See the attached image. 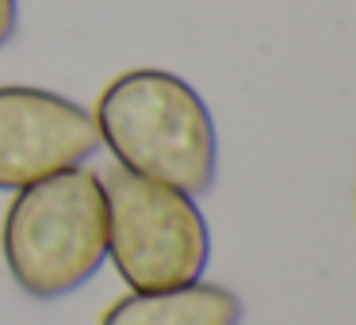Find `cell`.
I'll return each instance as SVG.
<instances>
[{"instance_id": "cell-1", "label": "cell", "mask_w": 356, "mask_h": 325, "mask_svg": "<svg viewBox=\"0 0 356 325\" xmlns=\"http://www.w3.org/2000/svg\"><path fill=\"white\" fill-rule=\"evenodd\" d=\"M100 146L119 169L157 180L192 199L218 176V131L211 108L184 77L169 69H127L96 100Z\"/></svg>"}, {"instance_id": "cell-2", "label": "cell", "mask_w": 356, "mask_h": 325, "mask_svg": "<svg viewBox=\"0 0 356 325\" xmlns=\"http://www.w3.org/2000/svg\"><path fill=\"white\" fill-rule=\"evenodd\" d=\"M0 249L12 279L31 299L81 291L108 260V199L88 165L54 172L16 192L4 215Z\"/></svg>"}, {"instance_id": "cell-3", "label": "cell", "mask_w": 356, "mask_h": 325, "mask_svg": "<svg viewBox=\"0 0 356 325\" xmlns=\"http://www.w3.org/2000/svg\"><path fill=\"white\" fill-rule=\"evenodd\" d=\"M100 180L108 199V260L131 291H169L203 279L211 233L192 195L127 169H111Z\"/></svg>"}, {"instance_id": "cell-4", "label": "cell", "mask_w": 356, "mask_h": 325, "mask_svg": "<svg viewBox=\"0 0 356 325\" xmlns=\"http://www.w3.org/2000/svg\"><path fill=\"white\" fill-rule=\"evenodd\" d=\"M100 149L88 108L50 88L0 85V192L77 169Z\"/></svg>"}, {"instance_id": "cell-5", "label": "cell", "mask_w": 356, "mask_h": 325, "mask_svg": "<svg viewBox=\"0 0 356 325\" xmlns=\"http://www.w3.org/2000/svg\"><path fill=\"white\" fill-rule=\"evenodd\" d=\"M100 325H241V299L203 279L169 291H131L111 302Z\"/></svg>"}, {"instance_id": "cell-6", "label": "cell", "mask_w": 356, "mask_h": 325, "mask_svg": "<svg viewBox=\"0 0 356 325\" xmlns=\"http://www.w3.org/2000/svg\"><path fill=\"white\" fill-rule=\"evenodd\" d=\"M19 27V0H0V50L16 39Z\"/></svg>"}]
</instances>
